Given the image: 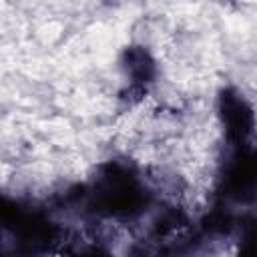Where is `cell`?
I'll return each instance as SVG.
<instances>
[{
	"instance_id": "4",
	"label": "cell",
	"mask_w": 257,
	"mask_h": 257,
	"mask_svg": "<svg viewBox=\"0 0 257 257\" xmlns=\"http://www.w3.org/2000/svg\"><path fill=\"white\" fill-rule=\"evenodd\" d=\"M124 58H126V66H128V72L133 74L135 82L145 84V82L151 80V76H153V60L143 48H128L124 52Z\"/></svg>"
},
{
	"instance_id": "5",
	"label": "cell",
	"mask_w": 257,
	"mask_h": 257,
	"mask_svg": "<svg viewBox=\"0 0 257 257\" xmlns=\"http://www.w3.org/2000/svg\"><path fill=\"white\" fill-rule=\"evenodd\" d=\"M229 225H231L229 215H225V213H221V211H215V213H211V215L205 219V227H207L209 231H213V233H223V231L229 229Z\"/></svg>"
},
{
	"instance_id": "1",
	"label": "cell",
	"mask_w": 257,
	"mask_h": 257,
	"mask_svg": "<svg viewBox=\"0 0 257 257\" xmlns=\"http://www.w3.org/2000/svg\"><path fill=\"white\" fill-rule=\"evenodd\" d=\"M145 205V195L118 165H108L94 193L92 207L104 215H131Z\"/></svg>"
},
{
	"instance_id": "3",
	"label": "cell",
	"mask_w": 257,
	"mask_h": 257,
	"mask_svg": "<svg viewBox=\"0 0 257 257\" xmlns=\"http://www.w3.org/2000/svg\"><path fill=\"white\" fill-rule=\"evenodd\" d=\"M253 181H255V161H253V153L249 149H243L231 169H229V175H227V189L233 193V195H241L245 191H249L253 187Z\"/></svg>"
},
{
	"instance_id": "2",
	"label": "cell",
	"mask_w": 257,
	"mask_h": 257,
	"mask_svg": "<svg viewBox=\"0 0 257 257\" xmlns=\"http://www.w3.org/2000/svg\"><path fill=\"white\" fill-rule=\"evenodd\" d=\"M221 112L227 126V135L233 141L243 143L253 128V114L247 102L233 90H225L221 96Z\"/></svg>"
}]
</instances>
